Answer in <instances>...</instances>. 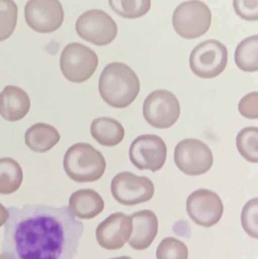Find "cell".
Returning a JSON list of instances; mask_svg holds the SVG:
<instances>
[{
  "mask_svg": "<svg viewBox=\"0 0 258 259\" xmlns=\"http://www.w3.org/2000/svg\"><path fill=\"white\" fill-rule=\"evenodd\" d=\"M3 254L12 259H74L83 224L69 207L25 205L8 208Z\"/></svg>",
  "mask_w": 258,
  "mask_h": 259,
  "instance_id": "6da1fadb",
  "label": "cell"
},
{
  "mask_svg": "<svg viewBox=\"0 0 258 259\" xmlns=\"http://www.w3.org/2000/svg\"><path fill=\"white\" fill-rule=\"evenodd\" d=\"M102 100L115 109L130 106L140 91L139 77L131 68L122 62H112L105 67L98 81Z\"/></svg>",
  "mask_w": 258,
  "mask_h": 259,
  "instance_id": "7a4b0ae2",
  "label": "cell"
},
{
  "mask_svg": "<svg viewBox=\"0 0 258 259\" xmlns=\"http://www.w3.org/2000/svg\"><path fill=\"white\" fill-rule=\"evenodd\" d=\"M63 165L68 176L75 182H94L104 175L106 161L101 152L92 145L79 143L65 152Z\"/></svg>",
  "mask_w": 258,
  "mask_h": 259,
  "instance_id": "3957f363",
  "label": "cell"
},
{
  "mask_svg": "<svg viewBox=\"0 0 258 259\" xmlns=\"http://www.w3.org/2000/svg\"><path fill=\"white\" fill-rule=\"evenodd\" d=\"M212 15L209 6L200 0H189L176 8L173 26L177 34L187 39H196L209 31Z\"/></svg>",
  "mask_w": 258,
  "mask_h": 259,
  "instance_id": "277c9868",
  "label": "cell"
},
{
  "mask_svg": "<svg viewBox=\"0 0 258 259\" xmlns=\"http://www.w3.org/2000/svg\"><path fill=\"white\" fill-rule=\"evenodd\" d=\"M98 65L96 53L80 42L68 44L61 55V71L64 77L72 83H83L89 80Z\"/></svg>",
  "mask_w": 258,
  "mask_h": 259,
  "instance_id": "5b68a950",
  "label": "cell"
},
{
  "mask_svg": "<svg viewBox=\"0 0 258 259\" xmlns=\"http://www.w3.org/2000/svg\"><path fill=\"white\" fill-rule=\"evenodd\" d=\"M228 50L216 39H208L194 48L189 65L194 74L204 79L218 77L227 67Z\"/></svg>",
  "mask_w": 258,
  "mask_h": 259,
  "instance_id": "8992f818",
  "label": "cell"
},
{
  "mask_svg": "<svg viewBox=\"0 0 258 259\" xmlns=\"http://www.w3.org/2000/svg\"><path fill=\"white\" fill-rule=\"evenodd\" d=\"M76 31L81 39L98 47L110 44L118 34L113 18L101 9H92L82 14L76 22Z\"/></svg>",
  "mask_w": 258,
  "mask_h": 259,
  "instance_id": "52a82bcc",
  "label": "cell"
},
{
  "mask_svg": "<svg viewBox=\"0 0 258 259\" xmlns=\"http://www.w3.org/2000/svg\"><path fill=\"white\" fill-rule=\"evenodd\" d=\"M174 162L183 173L198 176L212 168L214 156L204 142L197 139H185L176 146Z\"/></svg>",
  "mask_w": 258,
  "mask_h": 259,
  "instance_id": "ba28073f",
  "label": "cell"
},
{
  "mask_svg": "<svg viewBox=\"0 0 258 259\" xmlns=\"http://www.w3.org/2000/svg\"><path fill=\"white\" fill-rule=\"evenodd\" d=\"M145 121L158 129L172 127L180 115V105L176 96L166 90H158L149 94L144 102Z\"/></svg>",
  "mask_w": 258,
  "mask_h": 259,
  "instance_id": "9c48e42d",
  "label": "cell"
},
{
  "mask_svg": "<svg viewBox=\"0 0 258 259\" xmlns=\"http://www.w3.org/2000/svg\"><path fill=\"white\" fill-rule=\"evenodd\" d=\"M112 196L121 205L132 206L148 202L154 196L152 181L145 176L124 171L114 177L111 184Z\"/></svg>",
  "mask_w": 258,
  "mask_h": 259,
  "instance_id": "30bf717a",
  "label": "cell"
},
{
  "mask_svg": "<svg viewBox=\"0 0 258 259\" xmlns=\"http://www.w3.org/2000/svg\"><path fill=\"white\" fill-rule=\"evenodd\" d=\"M168 148L160 137L154 134L139 136L132 143L129 151L130 161L139 170L157 171L166 161Z\"/></svg>",
  "mask_w": 258,
  "mask_h": 259,
  "instance_id": "8fae6325",
  "label": "cell"
},
{
  "mask_svg": "<svg viewBox=\"0 0 258 259\" xmlns=\"http://www.w3.org/2000/svg\"><path fill=\"white\" fill-rule=\"evenodd\" d=\"M27 25L40 33H49L60 28L65 18L59 0H29L24 8Z\"/></svg>",
  "mask_w": 258,
  "mask_h": 259,
  "instance_id": "7c38bea8",
  "label": "cell"
},
{
  "mask_svg": "<svg viewBox=\"0 0 258 259\" xmlns=\"http://www.w3.org/2000/svg\"><path fill=\"white\" fill-rule=\"evenodd\" d=\"M186 211L196 225L211 228L221 221L224 214V204L215 192L199 189L188 197Z\"/></svg>",
  "mask_w": 258,
  "mask_h": 259,
  "instance_id": "4fadbf2b",
  "label": "cell"
},
{
  "mask_svg": "<svg viewBox=\"0 0 258 259\" xmlns=\"http://www.w3.org/2000/svg\"><path fill=\"white\" fill-rule=\"evenodd\" d=\"M133 231L130 216L122 212L114 213L97 227L96 240L103 249L117 250L128 242Z\"/></svg>",
  "mask_w": 258,
  "mask_h": 259,
  "instance_id": "5bb4252c",
  "label": "cell"
},
{
  "mask_svg": "<svg viewBox=\"0 0 258 259\" xmlns=\"http://www.w3.org/2000/svg\"><path fill=\"white\" fill-rule=\"evenodd\" d=\"M133 231L129 245L136 250H144L151 246L159 231L157 216L150 210L133 213L131 216Z\"/></svg>",
  "mask_w": 258,
  "mask_h": 259,
  "instance_id": "9a60e30c",
  "label": "cell"
},
{
  "mask_svg": "<svg viewBox=\"0 0 258 259\" xmlns=\"http://www.w3.org/2000/svg\"><path fill=\"white\" fill-rule=\"evenodd\" d=\"M30 109L28 94L16 86L9 85L0 93V115L11 122L22 119Z\"/></svg>",
  "mask_w": 258,
  "mask_h": 259,
  "instance_id": "2e32d148",
  "label": "cell"
},
{
  "mask_svg": "<svg viewBox=\"0 0 258 259\" xmlns=\"http://www.w3.org/2000/svg\"><path fill=\"white\" fill-rule=\"evenodd\" d=\"M105 202L101 196L95 190L83 189L71 194L69 208L73 215L80 219H94L102 212Z\"/></svg>",
  "mask_w": 258,
  "mask_h": 259,
  "instance_id": "e0dca14e",
  "label": "cell"
},
{
  "mask_svg": "<svg viewBox=\"0 0 258 259\" xmlns=\"http://www.w3.org/2000/svg\"><path fill=\"white\" fill-rule=\"evenodd\" d=\"M25 143L33 152L43 153L54 147L61 136L58 130L45 123H37L31 126L25 133Z\"/></svg>",
  "mask_w": 258,
  "mask_h": 259,
  "instance_id": "ac0fdd59",
  "label": "cell"
},
{
  "mask_svg": "<svg viewBox=\"0 0 258 259\" xmlns=\"http://www.w3.org/2000/svg\"><path fill=\"white\" fill-rule=\"evenodd\" d=\"M92 137L101 146L112 147L124 140L125 130L122 124L114 118H95L91 124Z\"/></svg>",
  "mask_w": 258,
  "mask_h": 259,
  "instance_id": "d6986e66",
  "label": "cell"
},
{
  "mask_svg": "<svg viewBox=\"0 0 258 259\" xmlns=\"http://www.w3.org/2000/svg\"><path fill=\"white\" fill-rule=\"evenodd\" d=\"M23 181V170L18 161L12 158H0V194L16 192Z\"/></svg>",
  "mask_w": 258,
  "mask_h": 259,
  "instance_id": "ffe728a7",
  "label": "cell"
},
{
  "mask_svg": "<svg viewBox=\"0 0 258 259\" xmlns=\"http://www.w3.org/2000/svg\"><path fill=\"white\" fill-rule=\"evenodd\" d=\"M235 62L238 68L245 72L257 71V35L249 36L240 42L235 53Z\"/></svg>",
  "mask_w": 258,
  "mask_h": 259,
  "instance_id": "44dd1931",
  "label": "cell"
},
{
  "mask_svg": "<svg viewBox=\"0 0 258 259\" xmlns=\"http://www.w3.org/2000/svg\"><path fill=\"white\" fill-rule=\"evenodd\" d=\"M112 10L128 19L141 18L151 9V0H109Z\"/></svg>",
  "mask_w": 258,
  "mask_h": 259,
  "instance_id": "7402d4cb",
  "label": "cell"
},
{
  "mask_svg": "<svg viewBox=\"0 0 258 259\" xmlns=\"http://www.w3.org/2000/svg\"><path fill=\"white\" fill-rule=\"evenodd\" d=\"M258 128L248 127L242 129L236 137V146L240 155L251 163L258 162Z\"/></svg>",
  "mask_w": 258,
  "mask_h": 259,
  "instance_id": "603a6c76",
  "label": "cell"
},
{
  "mask_svg": "<svg viewBox=\"0 0 258 259\" xmlns=\"http://www.w3.org/2000/svg\"><path fill=\"white\" fill-rule=\"evenodd\" d=\"M18 12L13 0H0V42L9 39L15 31Z\"/></svg>",
  "mask_w": 258,
  "mask_h": 259,
  "instance_id": "cb8c5ba5",
  "label": "cell"
},
{
  "mask_svg": "<svg viewBox=\"0 0 258 259\" xmlns=\"http://www.w3.org/2000/svg\"><path fill=\"white\" fill-rule=\"evenodd\" d=\"M156 257L157 259H188L189 250L181 240L167 237L158 246Z\"/></svg>",
  "mask_w": 258,
  "mask_h": 259,
  "instance_id": "d4e9b609",
  "label": "cell"
},
{
  "mask_svg": "<svg viewBox=\"0 0 258 259\" xmlns=\"http://www.w3.org/2000/svg\"><path fill=\"white\" fill-rule=\"evenodd\" d=\"M258 201L257 198L248 201L242 209L241 222L245 232L251 237L258 238Z\"/></svg>",
  "mask_w": 258,
  "mask_h": 259,
  "instance_id": "484cf974",
  "label": "cell"
},
{
  "mask_svg": "<svg viewBox=\"0 0 258 259\" xmlns=\"http://www.w3.org/2000/svg\"><path fill=\"white\" fill-rule=\"evenodd\" d=\"M233 8L238 16L248 21L258 20V0H233Z\"/></svg>",
  "mask_w": 258,
  "mask_h": 259,
  "instance_id": "4316f807",
  "label": "cell"
},
{
  "mask_svg": "<svg viewBox=\"0 0 258 259\" xmlns=\"http://www.w3.org/2000/svg\"><path fill=\"white\" fill-rule=\"evenodd\" d=\"M239 111L241 115L248 119L258 118V93L247 94L239 103Z\"/></svg>",
  "mask_w": 258,
  "mask_h": 259,
  "instance_id": "83f0119b",
  "label": "cell"
},
{
  "mask_svg": "<svg viewBox=\"0 0 258 259\" xmlns=\"http://www.w3.org/2000/svg\"><path fill=\"white\" fill-rule=\"evenodd\" d=\"M8 219H9V211L3 204L0 203V228L5 225Z\"/></svg>",
  "mask_w": 258,
  "mask_h": 259,
  "instance_id": "f1b7e54d",
  "label": "cell"
},
{
  "mask_svg": "<svg viewBox=\"0 0 258 259\" xmlns=\"http://www.w3.org/2000/svg\"><path fill=\"white\" fill-rule=\"evenodd\" d=\"M111 259H133L130 258L129 256H121V257H116V258H112Z\"/></svg>",
  "mask_w": 258,
  "mask_h": 259,
  "instance_id": "f546056e",
  "label": "cell"
},
{
  "mask_svg": "<svg viewBox=\"0 0 258 259\" xmlns=\"http://www.w3.org/2000/svg\"><path fill=\"white\" fill-rule=\"evenodd\" d=\"M0 259H12L11 258H9V256H7L6 255H4V254H2V255H0Z\"/></svg>",
  "mask_w": 258,
  "mask_h": 259,
  "instance_id": "4dcf8cb0",
  "label": "cell"
}]
</instances>
